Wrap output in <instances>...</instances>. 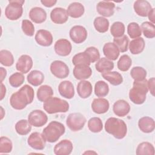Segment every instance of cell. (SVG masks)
Instances as JSON below:
<instances>
[{
  "mask_svg": "<svg viewBox=\"0 0 155 155\" xmlns=\"http://www.w3.org/2000/svg\"><path fill=\"white\" fill-rule=\"evenodd\" d=\"M50 19L53 22L57 24L65 23L68 19L67 10L61 7L53 8L50 13Z\"/></svg>",
  "mask_w": 155,
  "mask_h": 155,
  "instance_id": "15",
  "label": "cell"
},
{
  "mask_svg": "<svg viewBox=\"0 0 155 155\" xmlns=\"http://www.w3.org/2000/svg\"><path fill=\"white\" fill-rule=\"evenodd\" d=\"M41 2L46 7H51L57 2L56 0H41Z\"/></svg>",
  "mask_w": 155,
  "mask_h": 155,
  "instance_id": "51",
  "label": "cell"
},
{
  "mask_svg": "<svg viewBox=\"0 0 155 155\" xmlns=\"http://www.w3.org/2000/svg\"><path fill=\"white\" fill-rule=\"evenodd\" d=\"M72 62L74 66L77 65H87L90 66L91 63L90 57L85 51L75 54L72 59Z\"/></svg>",
  "mask_w": 155,
  "mask_h": 155,
  "instance_id": "37",
  "label": "cell"
},
{
  "mask_svg": "<svg viewBox=\"0 0 155 155\" xmlns=\"http://www.w3.org/2000/svg\"><path fill=\"white\" fill-rule=\"evenodd\" d=\"M148 91V89L146 79L140 81H134L133 88L130 89L129 92V98L135 104H142L146 100Z\"/></svg>",
  "mask_w": 155,
  "mask_h": 155,
  "instance_id": "3",
  "label": "cell"
},
{
  "mask_svg": "<svg viewBox=\"0 0 155 155\" xmlns=\"http://www.w3.org/2000/svg\"><path fill=\"white\" fill-rule=\"evenodd\" d=\"M88 127L90 131L93 133H99L103 128L102 120L98 117L90 118L88 121Z\"/></svg>",
  "mask_w": 155,
  "mask_h": 155,
  "instance_id": "39",
  "label": "cell"
},
{
  "mask_svg": "<svg viewBox=\"0 0 155 155\" xmlns=\"http://www.w3.org/2000/svg\"><path fill=\"white\" fill-rule=\"evenodd\" d=\"M86 52L90 58L91 62L94 63L97 62L100 59V53L99 50L94 47H89L84 51Z\"/></svg>",
  "mask_w": 155,
  "mask_h": 155,
  "instance_id": "49",
  "label": "cell"
},
{
  "mask_svg": "<svg viewBox=\"0 0 155 155\" xmlns=\"http://www.w3.org/2000/svg\"><path fill=\"white\" fill-rule=\"evenodd\" d=\"M50 71L57 78L64 79L67 78L70 73L69 68L67 64L61 61H54L50 64Z\"/></svg>",
  "mask_w": 155,
  "mask_h": 155,
  "instance_id": "8",
  "label": "cell"
},
{
  "mask_svg": "<svg viewBox=\"0 0 155 155\" xmlns=\"http://www.w3.org/2000/svg\"><path fill=\"white\" fill-rule=\"evenodd\" d=\"M125 30V28L124 24L120 21H116L111 25L110 33L114 38H120L124 35Z\"/></svg>",
  "mask_w": 155,
  "mask_h": 155,
  "instance_id": "41",
  "label": "cell"
},
{
  "mask_svg": "<svg viewBox=\"0 0 155 155\" xmlns=\"http://www.w3.org/2000/svg\"><path fill=\"white\" fill-rule=\"evenodd\" d=\"M147 16L148 17V19L150 21V22L154 24V23H155V9L154 8H152V9L149 12Z\"/></svg>",
  "mask_w": 155,
  "mask_h": 155,
  "instance_id": "52",
  "label": "cell"
},
{
  "mask_svg": "<svg viewBox=\"0 0 155 155\" xmlns=\"http://www.w3.org/2000/svg\"><path fill=\"white\" fill-rule=\"evenodd\" d=\"M133 8L136 13L142 17L148 16L149 12L152 9L150 3L145 0H137L134 2Z\"/></svg>",
  "mask_w": 155,
  "mask_h": 155,
  "instance_id": "19",
  "label": "cell"
},
{
  "mask_svg": "<svg viewBox=\"0 0 155 155\" xmlns=\"http://www.w3.org/2000/svg\"><path fill=\"white\" fill-rule=\"evenodd\" d=\"M13 144L11 140L5 136L0 138V153H9L12 151Z\"/></svg>",
  "mask_w": 155,
  "mask_h": 155,
  "instance_id": "47",
  "label": "cell"
},
{
  "mask_svg": "<svg viewBox=\"0 0 155 155\" xmlns=\"http://www.w3.org/2000/svg\"><path fill=\"white\" fill-rule=\"evenodd\" d=\"M24 0H9L8 4L5 9L6 18L11 21H16L19 19L23 13L22 5Z\"/></svg>",
  "mask_w": 155,
  "mask_h": 155,
  "instance_id": "6",
  "label": "cell"
},
{
  "mask_svg": "<svg viewBox=\"0 0 155 155\" xmlns=\"http://www.w3.org/2000/svg\"><path fill=\"white\" fill-rule=\"evenodd\" d=\"M38 44L43 47L50 46L53 43V36L51 33L46 30H39L35 37Z\"/></svg>",
  "mask_w": 155,
  "mask_h": 155,
  "instance_id": "16",
  "label": "cell"
},
{
  "mask_svg": "<svg viewBox=\"0 0 155 155\" xmlns=\"http://www.w3.org/2000/svg\"><path fill=\"white\" fill-rule=\"evenodd\" d=\"M0 62L5 67H10L14 63V58L12 53L7 50L0 51Z\"/></svg>",
  "mask_w": 155,
  "mask_h": 155,
  "instance_id": "40",
  "label": "cell"
},
{
  "mask_svg": "<svg viewBox=\"0 0 155 155\" xmlns=\"http://www.w3.org/2000/svg\"><path fill=\"white\" fill-rule=\"evenodd\" d=\"M154 82H155L154 78H151L149 79L148 81H147L148 89L153 96H154Z\"/></svg>",
  "mask_w": 155,
  "mask_h": 155,
  "instance_id": "50",
  "label": "cell"
},
{
  "mask_svg": "<svg viewBox=\"0 0 155 155\" xmlns=\"http://www.w3.org/2000/svg\"><path fill=\"white\" fill-rule=\"evenodd\" d=\"M1 98L0 100L2 101L4 97L5 96L6 94V88L5 87V85L2 84V82H1Z\"/></svg>",
  "mask_w": 155,
  "mask_h": 155,
  "instance_id": "53",
  "label": "cell"
},
{
  "mask_svg": "<svg viewBox=\"0 0 155 155\" xmlns=\"http://www.w3.org/2000/svg\"><path fill=\"white\" fill-rule=\"evenodd\" d=\"M93 153H94V154H97V153H96V152H94V151H86V152H85L84 154H93Z\"/></svg>",
  "mask_w": 155,
  "mask_h": 155,
  "instance_id": "55",
  "label": "cell"
},
{
  "mask_svg": "<svg viewBox=\"0 0 155 155\" xmlns=\"http://www.w3.org/2000/svg\"><path fill=\"white\" fill-rule=\"evenodd\" d=\"M37 98L41 101L44 102L53 95L52 88L47 85H41L37 90Z\"/></svg>",
  "mask_w": 155,
  "mask_h": 155,
  "instance_id": "32",
  "label": "cell"
},
{
  "mask_svg": "<svg viewBox=\"0 0 155 155\" xmlns=\"http://www.w3.org/2000/svg\"><path fill=\"white\" fill-rule=\"evenodd\" d=\"M34 96L33 88L27 84L24 85L18 91L12 94L10 98V105L15 110H23L33 102Z\"/></svg>",
  "mask_w": 155,
  "mask_h": 155,
  "instance_id": "1",
  "label": "cell"
},
{
  "mask_svg": "<svg viewBox=\"0 0 155 155\" xmlns=\"http://www.w3.org/2000/svg\"><path fill=\"white\" fill-rule=\"evenodd\" d=\"M21 28L23 33L28 36H33L35 33V27L33 23L28 20L24 19L22 21Z\"/></svg>",
  "mask_w": 155,
  "mask_h": 155,
  "instance_id": "48",
  "label": "cell"
},
{
  "mask_svg": "<svg viewBox=\"0 0 155 155\" xmlns=\"http://www.w3.org/2000/svg\"><path fill=\"white\" fill-rule=\"evenodd\" d=\"M127 33L129 36L132 39L140 38L142 35V31L139 25L134 22H130L127 26Z\"/></svg>",
  "mask_w": 155,
  "mask_h": 155,
  "instance_id": "44",
  "label": "cell"
},
{
  "mask_svg": "<svg viewBox=\"0 0 155 155\" xmlns=\"http://www.w3.org/2000/svg\"><path fill=\"white\" fill-rule=\"evenodd\" d=\"M86 122V118L80 113H70L67 117L66 124L73 131H78L83 128Z\"/></svg>",
  "mask_w": 155,
  "mask_h": 155,
  "instance_id": "7",
  "label": "cell"
},
{
  "mask_svg": "<svg viewBox=\"0 0 155 155\" xmlns=\"http://www.w3.org/2000/svg\"><path fill=\"white\" fill-rule=\"evenodd\" d=\"M132 65V60L127 54H123L117 61V66L119 70L122 71H128Z\"/></svg>",
  "mask_w": 155,
  "mask_h": 155,
  "instance_id": "43",
  "label": "cell"
},
{
  "mask_svg": "<svg viewBox=\"0 0 155 155\" xmlns=\"http://www.w3.org/2000/svg\"><path fill=\"white\" fill-rule=\"evenodd\" d=\"M110 104L107 99L103 97L94 99L91 103V108L94 113L96 114H104L108 111Z\"/></svg>",
  "mask_w": 155,
  "mask_h": 155,
  "instance_id": "18",
  "label": "cell"
},
{
  "mask_svg": "<svg viewBox=\"0 0 155 155\" xmlns=\"http://www.w3.org/2000/svg\"><path fill=\"white\" fill-rule=\"evenodd\" d=\"M145 41L142 38H137L133 39L129 44V50L133 54L141 53L145 48Z\"/></svg>",
  "mask_w": 155,
  "mask_h": 155,
  "instance_id": "29",
  "label": "cell"
},
{
  "mask_svg": "<svg viewBox=\"0 0 155 155\" xmlns=\"http://www.w3.org/2000/svg\"><path fill=\"white\" fill-rule=\"evenodd\" d=\"M29 123L35 127L44 126L48 120L47 115L41 110H35L30 113L28 116Z\"/></svg>",
  "mask_w": 155,
  "mask_h": 155,
  "instance_id": "9",
  "label": "cell"
},
{
  "mask_svg": "<svg viewBox=\"0 0 155 155\" xmlns=\"http://www.w3.org/2000/svg\"><path fill=\"white\" fill-rule=\"evenodd\" d=\"M109 92V87L107 83L103 81H99L94 85V94L97 97L106 96Z\"/></svg>",
  "mask_w": 155,
  "mask_h": 155,
  "instance_id": "36",
  "label": "cell"
},
{
  "mask_svg": "<svg viewBox=\"0 0 155 155\" xmlns=\"http://www.w3.org/2000/svg\"><path fill=\"white\" fill-rule=\"evenodd\" d=\"M43 108L48 114L66 113L69 110V104L61 98L51 97L44 102Z\"/></svg>",
  "mask_w": 155,
  "mask_h": 155,
  "instance_id": "5",
  "label": "cell"
},
{
  "mask_svg": "<svg viewBox=\"0 0 155 155\" xmlns=\"http://www.w3.org/2000/svg\"><path fill=\"white\" fill-rule=\"evenodd\" d=\"M113 111L117 116L124 117L129 113L130 105L126 101L120 99L114 103Z\"/></svg>",
  "mask_w": 155,
  "mask_h": 155,
  "instance_id": "21",
  "label": "cell"
},
{
  "mask_svg": "<svg viewBox=\"0 0 155 155\" xmlns=\"http://www.w3.org/2000/svg\"><path fill=\"white\" fill-rule=\"evenodd\" d=\"M58 91L62 97L70 99L74 96V89L73 84L69 81L61 82L58 86Z\"/></svg>",
  "mask_w": 155,
  "mask_h": 155,
  "instance_id": "22",
  "label": "cell"
},
{
  "mask_svg": "<svg viewBox=\"0 0 155 155\" xmlns=\"http://www.w3.org/2000/svg\"><path fill=\"white\" fill-rule=\"evenodd\" d=\"M30 19L36 24H41L47 19V13L41 7H35L32 8L29 12Z\"/></svg>",
  "mask_w": 155,
  "mask_h": 155,
  "instance_id": "23",
  "label": "cell"
},
{
  "mask_svg": "<svg viewBox=\"0 0 155 155\" xmlns=\"http://www.w3.org/2000/svg\"><path fill=\"white\" fill-rule=\"evenodd\" d=\"M93 88L90 82L85 80H82L78 84L77 92L81 98H88L91 94Z\"/></svg>",
  "mask_w": 155,
  "mask_h": 155,
  "instance_id": "25",
  "label": "cell"
},
{
  "mask_svg": "<svg viewBox=\"0 0 155 155\" xmlns=\"http://www.w3.org/2000/svg\"><path fill=\"white\" fill-rule=\"evenodd\" d=\"M74 78L78 80H85L89 78L92 74V70L89 65H77L73 71Z\"/></svg>",
  "mask_w": 155,
  "mask_h": 155,
  "instance_id": "20",
  "label": "cell"
},
{
  "mask_svg": "<svg viewBox=\"0 0 155 155\" xmlns=\"http://www.w3.org/2000/svg\"><path fill=\"white\" fill-rule=\"evenodd\" d=\"M105 130L117 139L124 138L127 133V127L125 122L119 118L110 117L105 123Z\"/></svg>",
  "mask_w": 155,
  "mask_h": 155,
  "instance_id": "2",
  "label": "cell"
},
{
  "mask_svg": "<svg viewBox=\"0 0 155 155\" xmlns=\"http://www.w3.org/2000/svg\"><path fill=\"white\" fill-rule=\"evenodd\" d=\"M25 78L22 73L16 72L12 74L8 78V82L13 87L17 88L20 87L24 82Z\"/></svg>",
  "mask_w": 155,
  "mask_h": 155,
  "instance_id": "46",
  "label": "cell"
},
{
  "mask_svg": "<svg viewBox=\"0 0 155 155\" xmlns=\"http://www.w3.org/2000/svg\"><path fill=\"white\" fill-rule=\"evenodd\" d=\"M138 127L141 131L145 133H150L155 128V122L153 118L148 116H144L139 119Z\"/></svg>",
  "mask_w": 155,
  "mask_h": 155,
  "instance_id": "26",
  "label": "cell"
},
{
  "mask_svg": "<svg viewBox=\"0 0 155 155\" xmlns=\"http://www.w3.org/2000/svg\"><path fill=\"white\" fill-rule=\"evenodd\" d=\"M84 12L85 8L84 5L78 2L71 3L67 10L68 15L73 18H79L81 17L84 15Z\"/></svg>",
  "mask_w": 155,
  "mask_h": 155,
  "instance_id": "27",
  "label": "cell"
},
{
  "mask_svg": "<svg viewBox=\"0 0 155 155\" xmlns=\"http://www.w3.org/2000/svg\"><path fill=\"white\" fill-rule=\"evenodd\" d=\"M95 68L97 71L101 73L110 71L114 68V63L106 58H102L96 62Z\"/></svg>",
  "mask_w": 155,
  "mask_h": 155,
  "instance_id": "31",
  "label": "cell"
},
{
  "mask_svg": "<svg viewBox=\"0 0 155 155\" xmlns=\"http://www.w3.org/2000/svg\"><path fill=\"white\" fill-rule=\"evenodd\" d=\"M95 29L99 33H105L108 31L109 28L108 20L102 16L96 17L93 22Z\"/></svg>",
  "mask_w": 155,
  "mask_h": 155,
  "instance_id": "35",
  "label": "cell"
},
{
  "mask_svg": "<svg viewBox=\"0 0 155 155\" xmlns=\"http://www.w3.org/2000/svg\"><path fill=\"white\" fill-rule=\"evenodd\" d=\"M101 74L103 78L113 85H119L123 82L122 76L117 71H107Z\"/></svg>",
  "mask_w": 155,
  "mask_h": 155,
  "instance_id": "30",
  "label": "cell"
},
{
  "mask_svg": "<svg viewBox=\"0 0 155 155\" xmlns=\"http://www.w3.org/2000/svg\"><path fill=\"white\" fill-rule=\"evenodd\" d=\"M137 155H154V146L148 142H143L139 143L136 148Z\"/></svg>",
  "mask_w": 155,
  "mask_h": 155,
  "instance_id": "34",
  "label": "cell"
},
{
  "mask_svg": "<svg viewBox=\"0 0 155 155\" xmlns=\"http://www.w3.org/2000/svg\"><path fill=\"white\" fill-rule=\"evenodd\" d=\"M103 53L107 59L115 61L118 58L120 51L113 42H107L103 47Z\"/></svg>",
  "mask_w": 155,
  "mask_h": 155,
  "instance_id": "24",
  "label": "cell"
},
{
  "mask_svg": "<svg viewBox=\"0 0 155 155\" xmlns=\"http://www.w3.org/2000/svg\"><path fill=\"white\" fill-rule=\"evenodd\" d=\"M0 73H1V82H2L3 80L5 79L7 75V70L3 67H0Z\"/></svg>",
  "mask_w": 155,
  "mask_h": 155,
  "instance_id": "54",
  "label": "cell"
},
{
  "mask_svg": "<svg viewBox=\"0 0 155 155\" xmlns=\"http://www.w3.org/2000/svg\"><path fill=\"white\" fill-rule=\"evenodd\" d=\"M140 28L145 38L151 39L155 37V26L151 22L148 21L142 22Z\"/></svg>",
  "mask_w": 155,
  "mask_h": 155,
  "instance_id": "38",
  "label": "cell"
},
{
  "mask_svg": "<svg viewBox=\"0 0 155 155\" xmlns=\"http://www.w3.org/2000/svg\"><path fill=\"white\" fill-rule=\"evenodd\" d=\"M27 143L34 150H42L45 147L46 140L42 134L38 132H34L28 137Z\"/></svg>",
  "mask_w": 155,
  "mask_h": 155,
  "instance_id": "11",
  "label": "cell"
},
{
  "mask_svg": "<svg viewBox=\"0 0 155 155\" xmlns=\"http://www.w3.org/2000/svg\"><path fill=\"white\" fill-rule=\"evenodd\" d=\"M131 78L136 81H140L146 79L147 71L141 67H134L130 71Z\"/></svg>",
  "mask_w": 155,
  "mask_h": 155,
  "instance_id": "42",
  "label": "cell"
},
{
  "mask_svg": "<svg viewBox=\"0 0 155 155\" xmlns=\"http://www.w3.org/2000/svg\"><path fill=\"white\" fill-rule=\"evenodd\" d=\"M31 130V125L27 120L21 119L18 121L15 124V130L19 135H27L30 132Z\"/></svg>",
  "mask_w": 155,
  "mask_h": 155,
  "instance_id": "33",
  "label": "cell"
},
{
  "mask_svg": "<svg viewBox=\"0 0 155 155\" xmlns=\"http://www.w3.org/2000/svg\"><path fill=\"white\" fill-rule=\"evenodd\" d=\"M28 82L33 86H39L44 81V75L41 71L35 70L31 71L27 77Z\"/></svg>",
  "mask_w": 155,
  "mask_h": 155,
  "instance_id": "28",
  "label": "cell"
},
{
  "mask_svg": "<svg viewBox=\"0 0 155 155\" xmlns=\"http://www.w3.org/2000/svg\"><path fill=\"white\" fill-rule=\"evenodd\" d=\"M33 60L31 56L27 54L21 55L16 64V68L22 74L27 73L33 67Z\"/></svg>",
  "mask_w": 155,
  "mask_h": 155,
  "instance_id": "13",
  "label": "cell"
},
{
  "mask_svg": "<svg viewBox=\"0 0 155 155\" xmlns=\"http://www.w3.org/2000/svg\"><path fill=\"white\" fill-rule=\"evenodd\" d=\"M113 43L117 47L120 52H125L128 50L129 39L127 35L113 39Z\"/></svg>",
  "mask_w": 155,
  "mask_h": 155,
  "instance_id": "45",
  "label": "cell"
},
{
  "mask_svg": "<svg viewBox=\"0 0 155 155\" xmlns=\"http://www.w3.org/2000/svg\"><path fill=\"white\" fill-rule=\"evenodd\" d=\"M115 4L111 1H100L96 5L97 13L102 17H110L114 13Z\"/></svg>",
  "mask_w": 155,
  "mask_h": 155,
  "instance_id": "14",
  "label": "cell"
},
{
  "mask_svg": "<svg viewBox=\"0 0 155 155\" xmlns=\"http://www.w3.org/2000/svg\"><path fill=\"white\" fill-rule=\"evenodd\" d=\"M65 131L64 125L58 121L53 120L50 122L48 125L44 128L42 134L46 141L50 143H54L62 136Z\"/></svg>",
  "mask_w": 155,
  "mask_h": 155,
  "instance_id": "4",
  "label": "cell"
},
{
  "mask_svg": "<svg viewBox=\"0 0 155 155\" xmlns=\"http://www.w3.org/2000/svg\"><path fill=\"white\" fill-rule=\"evenodd\" d=\"M73 149L72 142L68 139H64L58 142L54 147V153L56 155H68Z\"/></svg>",
  "mask_w": 155,
  "mask_h": 155,
  "instance_id": "17",
  "label": "cell"
},
{
  "mask_svg": "<svg viewBox=\"0 0 155 155\" xmlns=\"http://www.w3.org/2000/svg\"><path fill=\"white\" fill-rule=\"evenodd\" d=\"M69 34L71 39L76 44L84 42L88 35L86 28L82 25H74L71 27Z\"/></svg>",
  "mask_w": 155,
  "mask_h": 155,
  "instance_id": "10",
  "label": "cell"
},
{
  "mask_svg": "<svg viewBox=\"0 0 155 155\" xmlns=\"http://www.w3.org/2000/svg\"><path fill=\"white\" fill-rule=\"evenodd\" d=\"M54 48L57 54L61 56H67L70 54L72 46L68 40L59 39L55 42Z\"/></svg>",
  "mask_w": 155,
  "mask_h": 155,
  "instance_id": "12",
  "label": "cell"
},
{
  "mask_svg": "<svg viewBox=\"0 0 155 155\" xmlns=\"http://www.w3.org/2000/svg\"><path fill=\"white\" fill-rule=\"evenodd\" d=\"M1 119H2V118L4 117V114H2L3 113H4V109H3V108L2 107H1Z\"/></svg>",
  "mask_w": 155,
  "mask_h": 155,
  "instance_id": "56",
  "label": "cell"
}]
</instances>
